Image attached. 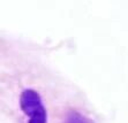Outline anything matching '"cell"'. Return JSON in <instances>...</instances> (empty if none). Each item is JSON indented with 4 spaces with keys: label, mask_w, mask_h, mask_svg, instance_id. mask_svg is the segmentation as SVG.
<instances>
[{
    "label": "cell",
    "mask_w": 128,
    "mask_h": 123,
    "mask_svg": "<svg viewBox=\"0 0 128 123\" xmlns=\"http://www.w3.org/2000/svg\"><path fill=\"white\" fill-rule=\"evenodd\" d=\"M20 106L27 115L28 123H48V114L38 92L32 89H24L20 96Z\"/></svg>",
    "instance_id": "cell-1"
},
{
    "label": "cell",
    "mask_w": 128,
    "mask_h": 123,
    "mask_svg": "<svg viewBox=\"0 0 128 123\" xmlns=\"http://www.w3.org/2000/svg\"><path fill=\"white\" fill-rule=\"evenodd\" d=\"M64 123H95V122L90 117L84 115L83 113L75 111V109H72V111L67 112Z\"/></svg>",
    "instance_id": "cell-2"
}]
</instances>
